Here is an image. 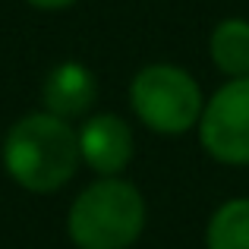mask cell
<instances>
[{"mask_svg":"<svg viewBox=\"0 0 249 249\" xmlns=\"http://www.w3.org/2000/svg\"><path fill=\"white\" fill-rule=\"evenodd\" d=\"M79 161V133L48 110L19 117L3 136V167L29 193H57L73 180Z\"/></svg>","mask_w":249,"mask_h":249,"instance_id":"6da1fadb","label":"cell"},{"mask_svg":"<svg viewBox=\"0 0 249 249\" xmlns=\"http://www.w3.org/2000/svg\"><path fill=\"white\" fill-rule=\"evenodd\" d=\"M142 231L145 199L120 177H101L85 186L67 214V233L79 249H129Z\"/></svg>","mask_w":249,"mask_h":249,"instance_id":"7a4b0ae2","label":"cell"},{"mask_svg":"<svg viewBox=\"0 0 249 249\" xmlns=\"http://www.w3.org/2000/svg\"><path fill=\"white\" fill-rule=\"evenodd\" d=\"M129 104L148 129L164 136H180L202 120V89L183 67L148 63L133 76Z\"/></svg>","mask_w":249,"mask_h":249,"instance_id":"3957f363","label":"cell"},{"mask_svg":"<svg viewBox=\"0 0 249 249\" xmlns=\"http://www.w3.org/2000/svg\"><path fill=\"white\" fill-rule=\"evenodd\" d=\"M199 139L221 164H249V76L231 79L208 98Z\"/></svg>","mask_w":249,"mask_h":249,"instance_id":"277c9868","label":"cell"},{"mask_svg":"<svg viewBox=\"0 0 249 249\" xmlns=\"http://www.w3.org/2000/svg\"><path fill=\"white\" fill-rule=\"evenodd\" d=\"M79 155L95 174L117 177L133 161V129L117 114H91L79 129Z\"/></svg>","mask_w":249,"mask_h":249,"instance_id":"5b68a950","label":"cell"},{"mask_svg":"<svg viewBox=\"0 0 249 249\" xmlns=\"http://www.w3.org/2000/svg\"><path fill=\"white\" fill-rule=\"evenodd\" d=\"M95 98H98V79L79 60H63L44 76L41 85L44 110L60 117V120L85 117L95 107Z\"/></svg>","mask_w":249,"mask_h":249,"instance_id":"8992f818","label":"cell"},{"mask_svg":"<svg viewBox=\"0 0 249 249\" xmlns=\"http://www.w3.org/2000/svg\"><path fill=\"white\" fill-rule=\"evenodd\" d=\"M208 54L214 67L231 79L249 76V19H221L208 38Z\"/></svg>","mask_w":249,"mask_h":249,"instance_id":"52a82bcc","label":"cell"},{"mask_svg":"<svg viewBox=\"0 0 249 249\" xmlns=\"http://www.w3.org/2000/svg\"><path fill=\"white\" fill-rule=\"evenodd\" d=\"M208 249H249V199H231L212 214Z\"/></svg>","mask_w":249,"mask_h":249,"instance_id":"ba28073f","label":"cell"},{"mask_svg":"<svg viewBox=\"0 0 249 249\" xmlns=\"http://www.w3.org/2000/svg\"><path fill=\"white\" fill-rule=\"evenodd\" d=\"M29 6H35V10H44V13H60V10H70V6H76L79 0H25Z\"/></svg>","mask_w":249,"mask_h":249,"instance_id":"9c48e42d","label":"cell"}]
</instances>
